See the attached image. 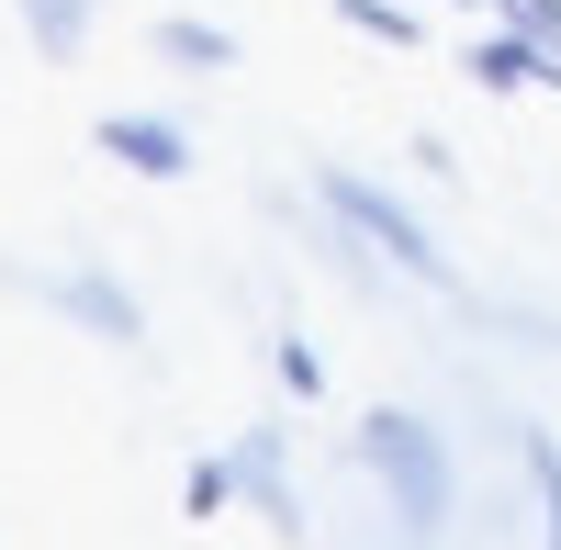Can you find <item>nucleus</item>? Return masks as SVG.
<instances>
[{"mask_svg":"<svg viewBox=\"0 0 561 550\" xmlns=\"http://www.w3.org/2000/svg\"><path fill=\"white\" fill-rule=\"evenodd\" d=\"M325 203H337V214H348V225H359V237H370V248H382L393 270H415V282H438V293H449V259L427 248V225H415L404 203H382V192H370V180H348V169H337V180H325Z\"/></svg>","mask_w":561,"mask_h":550,"instance_id":"nucleus-3","label":"nucleus"},{"mask_svg":"<svg viewBox=\"0 0 561 550\" xmlns=\"http://www.w3.org/2000/svg\"><path fill=\"white\" fill-rule=\"evenodd\" d=\"M23 23H34V45H45V57H79V45H90V23H102V0H23Z\"/></svg>","mask_w":561,"mask_h":550,"instance_id":"nucleus-8","label":"nucleus"},{"mask_svg":"<svg viewBox=\"0 0 561 550\" xmlns=\"http://www.w3.org/2000/svg\"><path fill=\"white\" fill-rule=\"evenodd\" d=\"M359 449H370V472L404 494V528H415V539H438V517H449V449L415 427V416H393V404L370 416V438H359Z\"/></svg>","mask_w":561,"mask_h":550,"instance_id":"nucleus-1","label":"nucleus"},{"mask_svg":"<svg viewBox=\"0 0 561 550\" xmlns=\"http://www.w3.org/2000/svg\"><path fill=\"white\" fill-rule=\"evenodd\" d=\"M237 494H259V506L293 528V494H280V427H248L237 449H214V461H192V483H180V506L192 517H225Z\"/></svg>","mask_w":561,"mask_h":550,"instance_id":"nucleus-2","label":"nucleus"},{"mask_svg":"<svg viewBox=\"0 0 561 550\" xmlns=\"http://www.w3.org/2000/svg\"><path fill=\"white\" fill-rule=\"evenodd\" d=\"M472 79L483 90H528V79H561V68H539V34H483L472 45Z\"/></svg>","mask_w":561,"mask_h":550,"instance_id":"nucleus-7","label":"nucleus"},{"mask_svg":"<svg viewBox=\"0 0 561 550\" xmlns=\"http://www.w3.org/2000/svg\"><path fill=\"white\" fill-rule=\"evenodd\" d=\"M348 23H359V34H382V45H404V34H415V23L393 12V0H348Z\"/></svg>","mask_w":561,"mask_h":550,"instance_id":"nucleus-10","label":"nucleus"},{"mask_svg":"<svg viewBox=\"0 0 561 550\" xmlns=\"http://www.w3.org/2000/svg\"><path fill=\"white\" fill-rule=\"evenodd\" d=\"M280 382H293V393L314 404V393H325V359H314V348H280Z\"/></svg>","mask_w":561,"mask_h":550,"instance_id":"nucleus-11","label":"nucleus"},{"mask_svg":"<svg viewBox=\"0 0 561 550\" xmlns=\"http://www.w3.org/2000/svg\"><path fill=\"white\" fill-rule=\"evenodd\" d=\"M102 158L135 169V180H180V169H192V135H180L169 113H113L102 124Z\"/></svg>","mask_w":561,"mask_h":550,"instance_id":"nucleus-5","label":"nucleus"},{"mask_svg":"<svg viewBox=\"0 0 561 550\" xmlns=\"http://www.w3.org/2000/svg\"><path fill=\"white\" fill-rule=\"evenodd\" d=\"M147 45H158L169 68H192V79H214V68H237V34H225V23H180V12H169V23L147 34Z\"/></svg>","mask_w":561,"mask_h":550,"instance_id":"nucleus-6","label":"nucleus"},{"mask_svg":"<svg viewBox=\"0 0 561 550\" xmlns=\"http://www.w3.org/2000/svg\"><path fill=\"white\" fill-rule=\"evenodd\" d=\"M23 293H34V303H57V314H79V326H90V337H113V348L147 337V303H135L124 282H102V270H23Z\"/></svg>","mask_w":561,"mask_h":550,"instance_id":"nucleus-4","label":"nucleus"},{"mask_svg":"<svg viewBox=\"0 0 561 550\" xmlns=\"http://www.w3.org/2000/svg\"><path fill=\"white\" fill-rule=\"evenodd\" d=\"M528 483H539V550H561V449L528 427Z\"/></svg>","mask_w":561,"mask_h":550,"instance_id":"nucleus-9","label":"nucleus"}]
</instances>
